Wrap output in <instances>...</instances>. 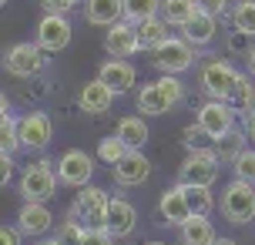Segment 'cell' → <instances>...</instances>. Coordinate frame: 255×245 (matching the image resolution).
I'll return each instance as SVG.
<instances>
[{"mask_svg": "<svg viewBox=\"0 0 255 245\" xmlns=\"http://www.w3.org/2000/svg\"><path fill=\"white\" fill-rule=\"evenodd\" d=\"M181 101H185V84L175 74H165V78L151 81V84H144L138 91V111L141 115H168Z\"/></svg>", "mask_w": 255, "mask_h": 245, "instance_id": "1", "label": "cell"}, {"mask_svg": "<svg viewBox=\"0 0 255 245\" xmlns=\"http://www.w3.org/2000/svg\"><path fill=\"white\" fill-rule=\"evenodd\" d=\"M218 208H222V215L232 225H249V222H255V185L252 181H242V178L229 181L222 188Z\"/></svg>", "mask_w": 255, "mask_h": 245, "instance_id": "2", "label": "cell"}, {"mask_svg": "<svg viewBox=\"0 0 255 245\" xmlns=\"http://www.w3.org/2000/svg\"><path fill=\"white\" fill-rule=\"evenodd\" d=\"M108 205H111V195L98 188V185H84V192H77V198L67 208V219L81 222L84 229H104L108 222Z\"/></svg>", "mask_w": 255, "mask_h": 245, "instance_id": "3", "label": "cell"}, {"mask_svg": "<svg viewBox=\"0 0 255 245\" xmlns=\"http://www.w3.org/2000/svg\"><path fill=\"white\" fill-rule=\"evenodd\" d=\"M54 161H34V165H27L20 171V178H17V192L24 202H47L54 198L57 192V171H54Z\"/></svg>", "mask_w": 255, "mask_h": 245, "instance_id": "4", "label": "cell"}, {"mask_svg": "<svg viewBox=\"0 0 255 245\" xmlns=\"http://www.w3.org/2000/svg\"><path fill=\"white\" fill-rule=\"evenodd\" d=\"M218 168H222V161H218L215 148H195V151H188V158L181 161L178 181L181 185H202V188H212V185L218 181Z\"/></svg>", "mask_w": 255, "mask_h": 245, "instance_id": "5", "label": "cell"}, {"mask_svg": "<svg viewBox=\"0 0 255 245\" xmlns=\"http://www.w3.org/2000/svg\"><path fill=\"white\" fill-rule=\"evenodd\" d=\"M3 67L13 78H37V74L47 71V51L40 44L20 40V44H13L10 51L3 54Z\"/></svg>", "mask_w": 255, "mask_h": 245, "instance_id": "6", "label": "cell"}, {"mask_svg": "<svg viewBox=\"0 0 255 245\" xmlns=\"http://www.w3.org/2000/svg\"><path fill=\"white\" fill-rule=\"evenodd\" d=\"M239 78H242V74H239L229 61L212 57V61H205V64H202V78H198V84H202V91L208 94V98H215V101H229L232 88H235V81H239Z\"/></svg>", "mask_w": 255, "mask_h": 245, "instance_id": "7", "label": "cell"}, {"mask_svg": "<svg viewBox=\"0 0 255 245\" xmlns=\"http://www.w3.org/2000/svg\"><path fill=\"white\" fill-rule=\"evenodd\" d=\"M151 64L161 71V74H185L191 64H195V47H191L185 37H168L158 51H154Z\"/></svg>", "mask_w": 255, "mask_h": 245, "instance_id": "8", "label": "cell"}, {"mask_svg": "<svg viewBox=\"0 0 255 245\" xmlns=\"http://www.w3.org/2000/svg\"><path fill=\"white\" fill-rule=\"evenodd\" d=\"M94 175V158L81 148H71L57 158V178L61 185H71V188H84Z\"/></svg>", "mask_w": 255, "mask_h": 245, "instance_id": "9", "label": "cell"}, {"mask_svg": "<svg viewBox=\"0 0 255 245\" xmlns=\"http://www.w3.org/2000/svg\"><path fill=\"white\" fill-rule=\"evenodd\" d=\"M71 34H74V27L67 20V13H44L40 24H37V44L47 54L64 51L71 44Z\"/></svg>", "mask_w": 255, "mask_h": 245, "instance_id": "10", "label": "cell"}, {"mask_svg": "<svg viewBox=\"0 0 255 245\" xmlns=\"http://www.w3.org/2000/svg\"><path fill=\"white\" fill-rule=\"evenodd\" d=\"M198 124H202L212 138H222L235 128V108L229 101H215L208 98L205 104H198Z\"/></svg>", "mask_w": 255, "mask_h": 245, "instance_id": "11", "label": "cell"}, {"mask_svg": "<svg viewBox=\"0 0 255 245\" xmlns=\"http://www.w3.org/2000/svg\"><path fill=\"white\" fill-rule=\"evenodd\" d=\"M104 229L115 235V239H128V235L138 229V208L131 205L128 198L115 195L111 205H108V222H104Z\"/></svg>", "mask_w": 255, "mask_h": 245, "instance_id": "12", "label": "cell"}, {"mask_svg": "<svg viewBox=\"0 0 255 245\" xmlns=\"http://www.w3.org/2000/svg\"><path fill=\"white\" fill-rule=\"evenodd\" d=\"M51 118L40 115V111H30V115L20 118V144L30 148V151H44L47 144H51Z\"/></svg>", "mask_w": 255, "mask_h": 245, "instance_id": "13", "label": "cell"}, {"mask_svg": "<svg viewBox=\"0 0 255 245\" xmlns=\"http://www.w3.org/2000/svg\"><path fill=\"white\" fill-rule=\"evenodd\" d=\"M151 178V161L141 155V151H128L121 161L115 165V181L125 188H138Z\"/></svg>", "mask_w": 255, "mask_h": 245, "instance_id": "14", "label": "cell"}, {"mask_svg": "<svg viewBox=\"0 0 255 245\" xmlns=\"http://www.w3.org/2000/svg\"><path fill=\"white\" fill-rule=\"evenodd\" d=\"M158 212L168 225L181 229L185 222L191 219V208H188V198H185V185H171L161 192V202H158Z\"/></svg>", "mask_w": 255, "mask_h": 245, "instance_id": "15", "label": "cell"}, {"mask_svg": "<svg viewBox=\"0 0 255 245\" xmlns=\"http://www.w3.org/2000/svg\"><path fill=\"white\" fill-rule=\"evenodd\" d=\"M98 78H101L108 88L115 91V94H125V91L134 88L138 71H134V67H131V61H125V57H111V61H104V64H101Z\"/></svg>", "mask_w": 255, "mask_h": 245, "instance_id": "16", "label": "cell"}, {"mask_svg": "<svg viewBox=\"0 0 255 245\" xmlns=\"http://www.w3.org/2000/svg\"><path fill=\"white\" fill-rule=\"evenodd\" d=\"M54 225V215L47 202H24L20 212H17V229L24 235H44Z\"/></svg>", "mask_w": 255, "mask_h": 245, "instance_id": "17", "label": "cell"}, {"mask_svg": "<svg viewBox=\"0 0 255 245\" xmlns=\"http://www.w3.org/2000/svg\"><path fill=\"white\" fill-rule=\"evenodd\" d=\"M115 98H118L115 91L108 88L101 78H94L81 88L77 104H81V111H88V115H104V111H111V101H115Z\"/></svg>", "mask_w": 255, "mask_h": 245, "instance_id": "18", "label": "cell"}, {"mask_svg": "<svg viewBox=\"0 0 255 245\" xmlns=\"http://www.w3.org/2000/svg\"><path fill=\"white\" fill-rule=\"evenodd\" d=\"M215 34H218V17L215 13H205V10H198L188 24L181 27V37L188 40L191 47H208L215 40Z\"/></svg>", "mask_w": 255, "mask_h": 245, "instance_id": "19", "label": "cell"}, {"mask_svg": "<svg viewBox=\"0 0 255 245\" xmlns=\"http://www.w3.org/2000/svg\"><path fill=\"white\" fill-rule=\"evenodd\" d=\"M104 44H108L111 57H125V61H128L131 54L138 51V30H134V24H131V20H121V24L108 27Z\"/></svg>", "mask_w": 255, "mask_h": 245, "instance_id": "20", "label": "cell"}, {"mask_svg": "<svg viewBox=\"0 0 255 245\" xmlns=\"http://www.w3.org/2000/svg\"><path fill=\"white\" fill-rule=\"evenodd\" d=\"M91 24H101V27H115L125 20V0H88L84 3Z\"/></svg>", "mask_w": 255, "mask_h": 245, "instance_id": "21", "label": "cell"}, {"mask_svg": "<svg viewBox=\"0 0 255 245\" xmlns=\"http://www.w3.org/2000/svg\"><path fill=\"white\" fill-rule=\"evenodd\" d=\"M118 138L131 148V151H141L144 148V141L151 138V131H148V121L141 115H128V118H121L118 121V131H115Z\"/></svg>", "mask_w": 255, "mask_h": 245, "instance_id": "22", "label": "cell"}, {"mask_svg": "<svg viewBox=\"0 0 255 245\" xmlns=\"http://www.w3.org/2000/svg\"><path fill=\"white\" fill-rule=\"evenodd\" d=\"M20 144V118H13L7 111V98H0V151L3 155H13Z\"/></svg>", "mask_w": 255, "mask_h": 245, "instance_id": "23", "label": "cell"}, {"mask_svg": "<svg viewBox=\"0 0 255 245\" xmlns=\"http://www.w3.org/2000/svg\"><path fill=\"white\" fill-rule=\"evenodd\" d=\"M181 235V245H215L218 235H215V225L208 219H198V215H191L185 225L178 229Z\"/></svg>", "mask_w": 255, "mask_h": 245, "instance_id": "24", "label": "cell"}, {"mask_svg": "<svg viewBox=\"0 0 255 245\" xmlns=\"http://www.w3.org/2000/svg\"><path fill=\"white\" fill-rule=\"evenodd\" d=\"M165 20L161 17H148V20H141V24H134V30H138V47L141 51H158L161 44L168 40V30H165Z\"/></svg>", "mask_w": 255, "mask_h": 245, "instance_id": "25", "label": "cell"}, {"mask_svg": "<svg viewBox=\"0 0 255 245\" xmlns=\"http://www.w3.org/2000/svg\"><path fill=\"white\" fill-rule=\"evenodd\" d=\"M245 131H239V128H232L229 134H222V138H215L212 141V148H215V155H218V161L222 165H235V158L245 151Z\"/></svg>", "mask_w": 255, "mask_h": 245, "instance_id": "26", "label": "cell"}, {"mask_svg": "<svg viewBox=\"0 0 255 245\" xmlns=\"http://www.w3.org/2000/svg\"><path fill=\"white\" fill-rule=\"evenodd\" d=\"M198 13V3L195 0H161V20L165 24H171V27H185Z\"/></svg>", "mask_w": 255, "mask_h": 245, "instance_id": "27", "label": "cell"}, {"mask_svg": "<svg viewBox=\"0 0 255 245\" xmlns=\"http://www.w3.org/2000/svg\"><path fill=\"white\" fill-rule=\"evenodd\" d=\"M178 185H181V181H178ZM185 198H188L191 215H198V219H208V215H212V208H215L212 188H202V185H185Z\"/></svg>", "mask_w": 255, "mask_h": 245, "instance_id": "28", "label": "cell"}, {"mask_svg": "<svg viewBox=\"0 0 255 245\" xmlns=\"http://www.w3.org/2000/svg\"><path fill=\"white\" fill-rule=\"evenodd\" d=\"M158 13H161V0H125V20L131 24H141Z\"/></svg>", "mask_w": 255, "mask_h": 245, "instance_id": "29", "label": "cell"}, {"mask_svg": "<svg viewBox=\"0 0 255 245\" xmlns=\"http://www.w3.org/2000/svg\"><path fill=\"white\" fill-rule=\"evenodd\" d=\"M232 24H235V30L255 37V0H239L232 7Z\"/></svg>", "mask_w": 255, "mask_h": 245, "instance_id": "30", "label": "cell"}, {"mask_svg": "<svg viewBox=\"0 0 255 245\" xmlns=\"http://www.w3.org/2000/svg\"><path fill=\"white\" fill-rule=\"evenodd\" d=\"M128 151H131V148H128L118 134H108V138H101V144H98V158H101L104 165H111V168H115Z\"/></svg>", "mask_w": 255, "mask_h": 245, "instance_id": "31", "label": "cell"}, {"mask_svg": "<svg viewBox=\"0 0 255 245\" xmlns=\"http://www.w3.org/2000/svg\"><path fill=\"white\" fill-rule=\"evenodd\" d=\"M252 98H255V84H252V78H239L235 81V88H232V98H229V104L235 108V111H242V108H252Z\"/></svg>", "mask_w": 255, "mask_h": 245, "instance_id": "32", "label": "cell"}, {"mask_svg": "<svg viewBox=\"0 0 255 245\" xmlns=\"http://www.w3.org/2000/svg\"><path fill=\"white\" fill-rule=\"evenodd\" d=\"M181 141H185V148H188V151H195V148H208V141H215V138H212V134H208L198 121H195V124H188V128L181 131Z\"/></svg>", "mask_w": 255, "mask_h": 245, "instance_id": "33", "label": "cell"}, {"mask_svg": "<svg viewBox=\"0 0 255 245\" xmlns=\"http://www.w3.org/2000/svg\"><path fill=\"white\" fill-rule=\"evenodd\" d=\"M84 232H88V229H84L81 222L64 219V225L57 229V242H61V245H81V242H84Z\"/></svg>", "mask_w": 255, "mask_h": 245, "instance_id": "34", "label": "cell"}, {"mask_svg": "<svg viewBox=\"0 0 255 245\" xmlns=\"http://www.w3.org/2000/svg\"><path fill=\"white\" fill-rule=\"evenodd\" d=\"M232 168H235V178L252 181V185H255V151H252V148H245L242 155L235 158V165H232Z\"/></svg>", "mask_w": 255, "mask_h": 245, "instance_id": "35", "label": "cell"}, {"mask_svg": "<svg viewBox=\"0 0 255 245\" xmlns=\"http://www.w3.org/2000/svg\"><path fill=\"white\" fill-rule=\"evenodd\" d=\"M81 245H115V235L108 232V229H88Z\"/></svg>", "mask_w": 255, "mask_h": 245, "instance_id": "36", "label": "cell"}, {"mask_svg": "<svg viewBox=\"0 0 255 245\" xmlns=\"http://www.w3.org/2000/svg\"><path fill=\"white\" fill-rule=\"evenodd\" d=\"M47 13H71L77 7V0H40Z\"/></svg>", "mask_w": 255, "mask_h": 245, "instance_id": "37", "label": "cell"}, {"mask_svg": "<svg viewBox=\"0 0 255 245\" xmlns=\"http://www.w3.org/2000/svg\"><path fill=\"white\" fill-rule=\"evenodd\" d=\"M195 3H198V10L215 13V17H222V13L229 10V0H195Z\"/></svg>", "mask_w": 255, "mask_h": 245, "instance_id": "38", "label": "cell"}, {"mask_svg": "<svg viewBox=\"0 0 255 245\" xmlns=\"http://www.w3.org/2000/svg\"><path fill=\"white\" fill-rule=\"evenodd\" d=\"M20 239H24V232L17 225H3L0 229V245H20Z\"/></svg>", "mask_w": 255, "mask_h": 245, "instance_id": "39", "label": "cell"}, {"mask_svg": "<svg viewBox=\"0 0 255 245\" xmlns=\"http://www.w3.org/2000/svg\"><path fill=\"white\" fill-rule=\"evenodd\" d=\"M10 158L13 155H3V151H0V181H3V185L13 178V161H10Z\"/></svg>", "mask_w": 255, "mask_h": 245, "instance_id": "40", "label": "cell"}, {"mask_svg": "<svg viewBox=\"0 0 255 245\" xmlns=\"http://www.w3.org/2000/svg\"><path fill=\"white\" fill-rule=\"evenodd\" d=\"M245 37H249V34H242V30H235V34L229 37V47H232V51H242V47H245Z\"/></svg>", "mask_w": 255, "mask_h": 245, "instance_id": "41", "label": "cell"}, {"mask_svg": "<svg viewBox=\"0 0 255 245\" xmlns=\"http://www.w3.org/2000/svg\"><path fill=\"white\" fill-rule=\"evenodd\" d=\"M242 131L255 141V115H252V111H249V118H245V128H242Z\"/></svg>", "mask_w": 255, "mask_h": 245, "instance_id": "42", "label": "cell"}, {"mask_svg": "<svg viewBox=\"0 0 255 245\" xmlns=\"http://www.w3.org/2000/svg\"><path fill=\"white\" fill-rule=\"evenodd\" d=\"M245 57H249V74L255 78V47H249V54H245Z\"/></svg>", "mask_w": 255, "mask_h": 245, "instance_id": "43", "label": "cell"}, {"mask_svg": "<svg viewBox=\"0 0 255 245\" xmlns=\"http://www.w3.org/2000/svg\"><path fill=\"white\" fill-rule=\"evenodd\" d=\"M37 245H61V242H57V239H40Z\"/></svg>", "mask_w": 255, "mask_h": 245, "instance_id": "44", "label": "cell"}, {"mask_svg": "<svg viewBox=\"0 0 255 245\" xmlns=\"http://www.w3.org/2000/svg\"><path fill=\"white\" fill-rule=\"evenodd\" d=\"M215 245H239V242H235V239H218Z\"/></svg>", "mask_w": 255, "mask_h": 245, "instance_id": "45", "label": "cell"}, {"mask_svg": "<svg viewBox=\"0 0 255 245\" xmlns=\"http://www.w3.org/2000/svg\"><path fill=\"white\" fill-rule=\"evenodd\" d=\"M249 111H252V115H255V98H252V108H249Z\"/></svg>", "mask_w": 255, "mask_h": 245, "instance_id": "46", "label": "cell"}, {"mask_svg": "<svg viewBox=\"0 0 255 245\" xmlns=\"http://www.w3.org/2000/svg\"><path fill=\"white\" fill-rule=\"evenodd\" d=\"M148 245H165V242H148Z\"/></svg>", "mask_w": 255, "mask_h": 245, "instance_id": "47", "label": "cell"}, {"mask_svg": "<svg viewBox=\"0 0 255 245\" xmlns=\"http://www.w3.org/2000/svg\"><path fill=\"white\" fill-rule=\"evenodd\" d=\"M0 3H7V0H0Z\"/></svg>", "mask_w": 255, "mask_h": 245, "instance_id": "48", "label": "cell"}]
</instances>
